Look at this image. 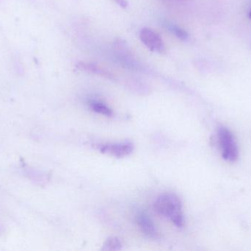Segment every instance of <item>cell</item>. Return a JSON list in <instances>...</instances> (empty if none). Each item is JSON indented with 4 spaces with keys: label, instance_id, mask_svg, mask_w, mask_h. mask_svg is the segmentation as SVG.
I'll list each match as a JSON object with an SVG mask.
<instances>
[{
    "label": "cell",
    "instance_id": "cell-1",
    "mask_svg": "<svg viewBox=\"0 0 251 251\" xmlns=\"http://www.w3.org/2000/svg\"><path fill=\"white\" fill-rule=\"evenodd\" d=\"M153 207L158 214L169 219L178 228L184 226L182 203L176 195L173 193L161 195L155 200Z\"/></svg>",
    "mask_w": 251,
    "mask_h": 251
},
{
    "label": "cell",
    "instance_id": "cell-2",
    "mask_svg": "<svg viewBox=\"0 0 251 251\" xmlns=\"http://www.w3.org/2000/svg\"><path fill=\"white\" fill-rule=\"evenodd\" d=\"M218 137L223 158L228 162H236L239 157V150L233 133L226 127L220 126Z\"/></svg>",
    "mask_w": 251,
    "mask_h": 251
},
{
    "label": "cell",
    "instance_id": "cell-3",
    "mask_svg": "<svg viewBox=\"0 0 251 251\" xmlns=\"http://www.w3.org/2000/svg\"><path fill=\"white\" fill-rule=\"evenodd\" d=\"M99 150L104 154L116 158H123L129 156L134 150V145L130 141L111 142L101 144L99 146Z\"/></svg>",
    "mask_w": 251,
    "mask_h": 251
},
{
    "label": "cell",
    "instance_id": "cell-4",
    "mask_svg": "<svg viewBox=\"0 0 251 251\" xmlns=\"http://www.w3.org/2000/svg\"><path fill=\"white\" fill-rule=\"evenodd\" d=\"M140 38L145 46L152 52L162 53L165 51V44L160 35L150 28H143L140 31Z\"/></svg>",
    "mask_w": 251,
    "mask_h": 251
},
{
    "label": "cell",
    "instance_id": "cell-5",
    "mask_svg": "<svg viewBox=\"0 0 251 251\" xmlns=\"http://www.w3.org/2000/svg\"><path fill=\"white\" fill-rule=\"evenodd\" d=\"M137 222L142 232L145 235L150 238H156L157 231H156V226L149 215L145 213L139 214L137 216Z\"/></svg>",
    "mask_w": 251,
    "mask_h": 251
},
{
    "label": "cell",
    "instance_id": "cell-6",
    "mask_svg": "<svg viewBox=\"0 0 251 251\" xmlns=\"http://www.w3.org/2000/svg\"><path fill=\"white\" fill-rule=\"evenodd\" d=\"M90 106L94 112H97L100 114L107 116H111L113 115V112L112 109L101 102L94 100L90 103Z\"/></svg>",
    "mask_w": 251,
    "mask_h": 251
},
{
    "label": "cell",
    "instance_id": "cell-7",
    "mask_svg": "<svg viewBox=\"0 0 251 251\" xmlns=\"http://www.w3.org/2000/svg\"><path fill=\"white\" fill-rule=\"evenodd\" d=\"M121 247H122V243L119 239L116 237H110L103 245L102 250L117 251L121 249Z\"/></svg>",
    "mask_w": 251,
    "mask_h": 251
},
{
    "label": "cell",
    "instance_id": "cell-8",
    "mask_svg": "<svg viewBox=\"0 0 251 251\" xmlns=\"http://www.w3.org/2000/svg\"><path fill=\"white\" fill-rule=\"evenodd\" d=\"M168 28L179 39L186 41L188 38L189 35L187 32L179 26H177L174 24H170V25H168Z\"/></svg>",
    "mask_w": 251,
    "mask_h": 251
},
{
    "label": "cell",
    "instance_id": "cell-9",
    "mask_svg": "<svg viewBox=\"0 0 251 251\" xmlns=\"http://www.w3.org/2000/svg\"><path fill=\"white\" fill-rule=\"evenodd\" d=\"M77 66L79 69H83V70L94 72V73L99 74V75H103V76H109L108 72H105V71L101 69V68L97 66H94V65L80 63Z\"/></svg>",
    "mask_w": 251,
    "mask_h": 251
},
{
    "label": "cell",
    "instance_id": "cell-10",
    "mask_svg": "<svg viewBox=\"0 0 251 251\" xmlns=\"http://www.w3.org/2000/svg\"><path fill=\"white\" fill-rule=\"evenodd\" d=\"M121 7H126L127 6L126 0H115Z\"/></svg>",
    "mask_w": 251,
    "mask_h": 251
},
{
    "label": "cell",
    "instance_id": "cell-11",
    "mask_svg": "<svg viewBox=\"0 0 251 251\" xmlns=\"http://www.w3.org/2000/svg\"><path fill=\"white\" fill-rule=\"evenodd\" d=\"M249 16H250V18L251 19V12H250V14H249Z\"/></svg>",
    "mask_w": 251,
    "mask_h": 251
}]
</instances>
